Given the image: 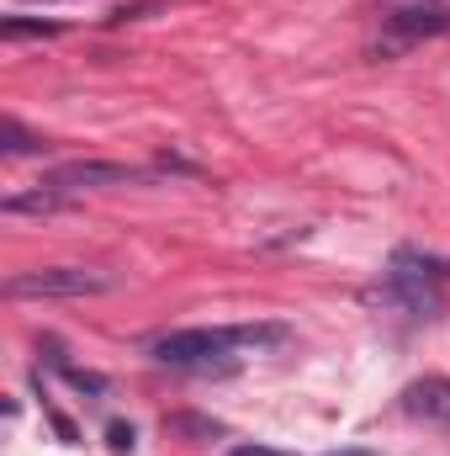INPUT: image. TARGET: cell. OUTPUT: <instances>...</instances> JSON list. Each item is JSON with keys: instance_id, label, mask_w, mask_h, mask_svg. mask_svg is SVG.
I'll use <instances>...</instances> for the list:
<instances>
[{"instance_id": "1", "label": "cell", "mask_w": 450, "mask_h": 456, "mask_svg": "<svg viewBox=\"0 0 450 456\" xmlns=\"http://www.w3.org/2000/svg\"><path fill=\"white\" fill-rule=\"evenodd\" d=\"M292 335L286 324H218V330H170V335H154L149 355L159 366H223L238 350H270Z\"/></svg>"}, {"instance_id": "2", "label": "cell", "mask_w": 450, "mask_h": 456, "mask_svg": "<svg viewBox=\"0 0 450 456\" xmlns=\"http://www.w3.org/2000/svg\"><path fill=\"white\" fill-rule=\"evenodd\" d=\"M382 297H387L392 308L414 314V319H435V314L446 308V297H440V260H430V255H419V249H398Z\"/></svg>"}, {"instance_id": "3", "label": "cell", "mask_w": 450, "mask_h": 456, "mask_svg": "<svg viewBox=\"0 0 450 456\" xmlns=\"http://www.w3.org/2000/svg\"><path fill=\"white\" fill-rule=\"evenodd\" d=\"M117 276L112 271H96V265H43V271H16L5 281V297H96V292H112Z\"/></svg>"}, {"instance_id": "4", "label": "cell", "mask_w": 450, "mask_h": 456, "mask_svg": "<svg viewBox=\"0 0 450 456\" xmlns=\"http://www.w3.org/2000/svg\"><path fill=\"white\" fill-rule=\"evenodd\" d=\"M138 181H159V165H122V159H69L53 165L43 175V186L75 197V191H101V186H138Z\"/></svg>"}, {"instance_id": "5", "label": "cell", "mask_w": 450, "mask_h": 456, "mask_svg": "<svg viewBox=\"0 0 450 456\" xmlns=\"http://www.w3.org/2000/svg\"><path fill=\"white\" fill-rule=\"evenodd\" d=\"M430 37H450V11H440V5H392V11H382V37H376L371 53L392 59V53H408Z\"/></svg>"}, {"instance_id": "6", "label": "cell", "mask_w": 450, "mask_h": 456, "mask_svg": "<svg viewBox=\"0 0 450 456\" xmlns=\"http://www.w3.org/2000/svg\"><path fill=\"white\" fill-rule=\"evenodd\" d=\"M403 414L430 419V425H450V377H419L403 387Z\"/></svg>"}, {"instance_id": "7", "label": "cell", "mask_w": 450, "mask_h": 456, "mask_svg": "<svg viewBox=\"0 0 450 456\" xmlns=\"http://www.w3.org/2000/svg\"><path fill=\"white\" fill-rule=\"evenodd\" d=\"M64 202H69L64 191H53V186H43V181H37L32 191H11V197L0 202V213H11V218H21V213H59Z\"/></svg>"}, {"instance_id": "8", "label": "cell", "mask_w": 450, "mask_h": 456, "mask_svg": "<svg viewBox=\"0 0 450 456\" xmlns=\"http://www.w3.org/2000/svg\"><path fill=\"white\" fill-rule=\"evenodd\" d=\"M59 32H64V27H59V21H43V16H16V11H11V16H0V37H5V43H27V37H59Z\"/></svg>"}, {"instance_id": "9", "label": "cell", "mask_w": 450, "mask_h": 456, "mask_svg": "<svg viewBox=\"0 0 450 456\" xmlns=\"http://www.w3.org/2000/svg\"><path fill=\"white\" fill-rule=\"evenodd\" d=\"M0 149H5V154H37V149H48V143H43L37 133H27L16 117H5V122H0Z\"/></svg>"}, {"instance_id": "10", "label": "cell", "mask_w": 450, "mask_h": 456, "mask_svg": "<svg viewBox=\"0 0 450 456\" xmlns=\"http://www.w3.org/2000/svg\"><path fill=\"white\" fill-rule=\"evenodd\" d=\"M59 371L80 387V393H91V398H107V377L101 371H85V366H69V361H59Z\"/></svg>"}, {"instance_id": "11", "label": "cell", "mask_w": 450, "mask_h": 456, "mask_svg": "<svg viewBox=\"0 0 450 456\" xmlns=\"http://www.w3.org/2000/svg\"><path fill=\"white\" fill-rule=\"evenodd\" d=\"M107 446H112L117 456H127V452H133V425L112 419V425H107Z\"/></svg>"}, {"instance_id": "12", "label": "cell", "mask_w": 450, "mask_h": 456, "mask_svg": "<svg viewBox=\"0 0 450 456\" xmlns=\"http://www.w3.org/2000/svg\"><path fill=\"white\" fill-rule=\"evenodd\" d=\"M228 456H292V452H276V446H233Z\"/></svg>"}, {"instance_id": "13", "label": "cell", "mask_w": 450, "mask_h": 456, "mask_svg": "<svg viewBox=\"0 0 450 456\" xmlns=\"http://www.w3.org/2000/svg\"><path fill=\"white\" fill-rule=\"evenodd\" d=\"M329 456H376V452H366V446H344V452H329Z\"/></svg>"}]
</instances>
